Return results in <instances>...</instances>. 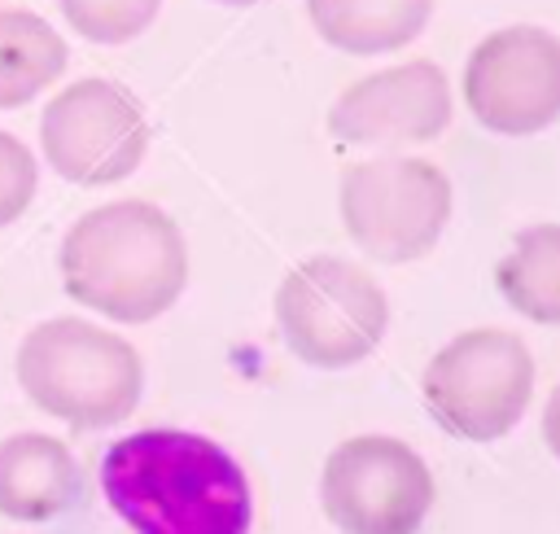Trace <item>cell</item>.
I'll return each mask as SVG.
<instances>
[{"label": "cell", "mask_w": 560, "mask_h": 534, "mask_svg": "<svg viewBox=\"0 0 560 534\" xmlns=\"http://www.w3.org/2000/svg\"><path fill=\"white\" fill-rule=\"evenodd\" d=\"M101 490L136 534H249L245 468L188 429H140L105 446Z\"/></svg>", "instance_id": "obj_1"}, {"label": "cell", "mask_w": 560, "mask_h": 534, "mask_svg": "<svg viewBox=\"0 0 560 534\" xmlns=\"http://www.w3.org/2000/svg\"><path fill=\"white\" fill-rule=\"evenodd\" d=\"M66 293L118 324H149L188 285V245L166 210L127 197L79 214L61 241Z\"/></svg>", "instance_id": "obj_2"}, {"label": "cell", "mask_w": 560, "mask_h": 534, "mask_svg": "<svg viewBox=\"0 0 560 534\" xmlns=\"http://www.w3.org/2000/svg\"><path fill=\"white\" fill-rule=\"evenodd\" d=\"M22 394L70 429H109L127 420L144 390V363L131 341L88 320L61 315L35 324L18 346Z\"/></svg>", "instance_id": "obj_3"}, {"label": "cell", "mask_w": 560, "mask_h": 534, "mask_svg": "<svg viewBox=\"0 0 560 534\" xmlns=\"http://www.w3.org/2000/svg\"><path fill=\"white\" fill-rule=\"evenodd\" d=\"M276 324L284 346L311 368H350L368 359L389 324L385 289L354 263L315 254L276 289Z\"/></svg>", "instance_id": "obj_4"}, {"label": "cell", "mask_w": 560, "mask_h": 534, "mask_svg": "<svg viewBox=\"0 0 560 534\" xmlns=\"http://www.w3.org/2000/svg\"><path fill=\"white\" fill-rule=\"evenodd\" d=\"M420 390L429 416L446 433L464 442H494L512 433L529 407L534 359L508 328H468L429 359Z\"/></svg>", "instance_id": "obj_5"}, {"label": "cell", "mask_w": 560, "mask_h": 534, "mask_svg": "<svg viewBox=\"0 0 560 534\" xmlns=\"http://www.w3.org/2000/svg\"><path fill=\"white\" fill-rule=\"evenodd\" d=\"M451 219V179L424 158H368L341 175V223L376 263L424 258Z\"/></svg>", "instance_id": "obj_6"}, {"label": "cell", "mask_w": 560, "mask_h": 534, "mask_svg": "<svg viewBox=\"0 0 560 534\" xmlns=\"http://www.w3.org/2000/svg\"><path fill=\"white\" fill-rule=\"evenodd\" d=\"M39 149L48 166L83 188L127 179L149 153V118L114 79H79L39 114Z\"/></svg>", "instance_id": "obj_7"}, {"label": "cell", "mask_w": 560, "mask_h": 534, "mask_svg": "<svg viewBox=\"0 0 560 534\" xmlns=\"http://www.w3.org/2000/svg\"><path fill=\"white\" fill-rule=\"evenodd\" d=\"M319 495L341 534H416L433 508V473L407 442L359 433L328 451Z\"/></svg>", "instance_id": "obj_8"}, {"label": "cell", "mask_w": 560, "mask_h": 534, "mask_svg": "<svg viewBox=\"0 0 560 534\" xmlns=\"http://www.w3.org/2000/svg\"><path fill=\"white\" fill-rule=\"evenodd\" d=\"M464 101L499 136L551 127L560 118V35L525 22L486 35L464 66Z\"/></svg>", "instance_id": "obj_9"}, {"label": "cell", "mask_w": 560, "mask_h": 534, "mask_svg": "<svg viewBox=\"0 0 560 534\" xmlns=\"http://www.w3.org/2000/svg\"><path fill=\"white\" fill-rule=\"evenodd\" d=\"M446 123H451V83L424 57L350 83L328 109V131L337 140L376 144V149L438 140Z\"/></svg>", "instance_id": "obj_10"}, {"label": "cell", "mask_w": 560, "mask_h": 534, "mask_svg": "<svg viewBox=\"0 0 560 534\" xmlns=\"http://www.w3.org/2000/svg\"><path fill=\"white\" fill-rule=\"evenodd\" d=\"M79 499V464L66 442L48 433H13L0 442V516L52 521Z\"/></svg>", "instance_id": "obj_11"}, {"label": "cell", "mask_w": 560, "mask_h": 534, "mask_svg": "<svg viewBox=\"0 0 560 534\" xmlns=\"http://www.w3.org/2000/svg\"><path fill=\"white\" fill-rule=\"evenodd\" d=\"M306 13L332 48L376 57L407 48L429 26L433 0H306Z\"/></svg>", "instance_id": "obj_12"}, {"label": "cell", "mask_w": 560, "mask_h": 534, "mask_svg": "<svg viewBox=\"0 0 560 534\" xmlns=\"http://www.w3.org/2000/svg\"><path fill=\"white\" fill-rule=\"evenodd\" d=\"M66 39L31 9L0 4V109L35 101L66 70Z\"/></svg>", "instance_id": "obj_13"}, {"label": "cell", "mask_w": 560, "mask_h": 534, "mask_svg": "<svg viewBox=\"0 0 560 534\" xmlns=\"http://www.w3.org/2000/svg\"><path fill=\"white\" fill-rule=\"evenodd\" d=\"M494 285L512 311L534 324H560V223L525 228L494 267Z\"/></svg>", "instance_id": "obj_14"}, {"label": "cell", "mask_w": 560, "mask_h": 534, "mask_svg": "<svg viewBox=\"0 0 560 534\" xmlns=\"http://www.w3.org/2000/svg\"><path fill=\"white\" fill-rule=\"evenodd\" d=\"M66 22L92 44H127L144 35L162 0H57Z\"/></svg>", "instance_id": "obj_15"}, {"label": "cell", "mask_w": 560, "mask_h": 534, "mask_svg": "<svg viewBox=\"0 0 560 534\" xmlns=\"http://www.w3.org/2000/svg\"><path fill=\"white\" fill-rule=\"evenodd\" d=\"M35 184H39L35 153L18 136L0 131V228L18 223L26 214V206L35 197Z\"/></svg>", "instance_id": "obj_16"}, {"label": "cell", "mask_w": 560, "mask_h": 534, "mask_svg": "<svg viewBox=\"0 0 560 534\" xmlns=\"http://www.w3.org/2000/svg\"><path fill=\"white\" fill-rule=\"evenodd\" d=\"M542 442L551 446V455L560 460V385L551 390L547 407H542Z\"/></svg>", "instance_id": "obj_17"}, {"label": "cell", "mask_w": 560, "mask_h": 534, "mask_svg": "<svg viewBox=\"0 0 560 534\" xmlns=\"http://www.w3.org/2000/svg\"><path fill=\"white\" fill-rule=\"evenodd\" d=\"M219 4H258V0H219Z\"/></svg>", "instance_id": "obj_18"}]
</instances>
